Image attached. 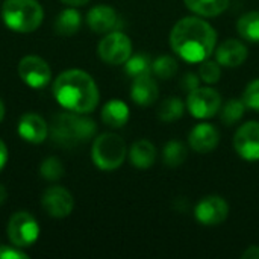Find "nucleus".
Masks as SVG:
<instances>
[{"label":"nucleus","instance_id":"10","mask_svg":"<svg viewBox=\"0 0 259 259\" xmlns=\"http://www.w3.org/2000/svg\"><path fill=\"white\" fill-rule=\"evenodd\" d=\"M234 149L244 161H259V121H247L237 129Z\"/></svg>","mask_w":259,"mask_h":259},{"label":"nucleus","instance_id":"1","mask_svg":"<svg viewBox=\"0 0 259 259\" xmlns=\"http://www.w3.org/2000/svg\"><path fill=\"white\" fill-rule=\"evenodd\" d=\"M217 44L215 29L199 17L181 18L170 32L171 50L188 62H202L211 56Z\"/></svg>","mask_w":259,"mask_h":259},{"label":"nucleus","instance_id":"19","mask_svg":"<svg viewBox=\"0 0 259 259\" xmlns=\"http://www.w3.org/2000/svg\"><path fill=\"white\" fill-rule=\"evenodd\" d=\"M131 164L137 168H150L156 161V147L149 140H138L129 150Z\"/></svg>","mask_w":259,"mask_h":259},{"label":"nucleus","instance_id":"29","mask_svg":"<svg viewBox=\"0 0 259 259\" xmlns=\"http://www.w3.org/2000/svg\"><path fill=\"white\" fill-rule=\"evenodd\" d=\"M199 76L205 83H217L222 76V65L217 61H202V65L199 68Z\"/></svg>","mask_w":259,"mask_h":259},{"label":"nucleus","instance_id":"17","mask_svg":"<svg viewBox=\"0 0 259 259\" xmlns=\"http://www.w3.org/2000/svg\"><path fill=\"white\" fill-rule=\"evenodd\" d=\"M131 97L140 106L153 105L159 97V88H158L156 80L150 77V74L135 77L132 82V88H131Z\"/></svg>","mask_w":259,"mask_h":259},{"label":"nucleus","instance_id":"34","mask_svg":"<svg viewBox=\"0 0 259 259\" xmlns=\"http://www.w3.org/2000/svg\"><path fill=\"white\" fill-rule=\"evenodd\" d=\"M8 149H6V144L0 140V171L5 168L6 162H8Z\"/></svg>","mask_w":259,"mask_h":259},{"label":"nucleus","instance_id":"20","mask_svg":"<svg viewBox=\"0 0 259 259\" xmlns=\"http://www.w3.org/2000/svg\"><path fill=\"white\" fill-rule=\"evenodd\" d=\"M80 24H82L80 12L76 11L73 6H70L58 14L53 23V29L58 35L70 36V35H74L80 29Z\"/></svg>","mask_w":259,"mask_h":259},{"label":"nucleus","instance_id":"30","mask_svg":"<svg viewBox=\"0 0 259 259\" xmlns=\"http://www.w3.org/2000/svg\"><path fill=\"white\" fill-rule=\"evenodd\" d=\"M243 100L247 108H250L253 111H259V79L252 80L246 87V90L243 93Z\"/></svg>","mask_w":259,"mask_h":259},{"label":"nucleus","instance_id":"8","mask_svg":"<svg viewBox=\"0 0 259 259\" xmlns=\"http://www.w3.org/2000/svg\"><path fill=\"white\" fill-rule=\"evenodd\" d=\"M97 52L103 62L109 65H120V64H124L131 58L132 42L126 33L112 30V32H108V35L99 42Z\"/></svg>","mask_w":259,"mask_h":259},{"label":"nucleus","instance_id":"26","mask_svg":"<svg viewBox=\"0 0 259 259\" xmlns=\"http://www.w3.org/2000/svg\"><path fill=\"white\" fill-rule=\"evenodd\" d=\"M184 112H185V103L179 97H168L161 103L158 109V117L159 120L170 123L179 120L184 115Z\"/></svg>","mask_w":259,"mask_h":259},{"label":"nucleus","instance_id":"4","mask_svg":"<svg viewBox=\"0 0 259 259\" xmlns=\"http://www.w3.org/2000/svg\"><path fill=\"white\" fill-rule=\"evenodd\" d=\"M2 18L11 30L30 33L41 26L44 11L36 0H6L2 8Z\"/></svg>","mask_w":259,"mask_h":259},{"label":"nucleus","instance_id":"6","mask_svg":"<svg viewBox=\"0 0 259 259\" xmlns=\"http://www.w3.org/2000/svg\"><path fill=\"white\" fill-rule=\"evenodd\" d=\"M6 232L12 246L26 249V247H30L38 240L39 226H38L36 219L32 214L26 211H18L9 219Z\"/></svg>","mask_w":259,"mask_h":259},{"label":"nucleus","instance_id":"28","mask_svg":"<svg viewBox=\"0 0 259 259\" xmlns=\"http://www.w3.org/2000/svg\"><path fill=\"white\" fill-rule=\"evenodd\" d=\"M39 173H41V178L42 179L50 181V182H55V181H59L64 176L65 168H64V165H62V162H61L59 158L49 156V158H46L41 162Z\"/></svg>","mask_w":259,"mask_h":259},{"label":"nucleus","instance_id":"15","mask_svg":"<svg viewBox=\"0 0 259 259\" xmlns=\"http://www.w3.org/2000/svg\"><path fill=\"white\" fill-rule=\"evenodd\" d=\"M247 56H249V52L244 42L234 39V38L226 39L215 50V61L222 67H226V68H235V67L243 65Z\"/></svg>","mask_w":259,"mask_h":259},{"label":"nucleus","instance_id":"32","mask_svg":"<svg viewBox=\"0 0 259 259\" xmlns=\"http://www.w3.org/2000/svg\"><path fill=\"white\" fill-rule=\"evenodd\" d=\"M29 255L23 252V249L14 246H0V259H27Z\"/></svg>","mask_w":259,"mask_h":259},{"label":"nucleus","instance_id":"7","mask_svg":"<svg viewBox=\"0 0 259 259\" xmlns=\"http://www.w3.org/2000/svg\"><path fill=\"white\" fill-rule=\"evenodd\" d=\"M222 105V96L209 87H199L187 96V109L194 118H211L220 112Z\"/></svg>","mask_w":259,"mask_h":259},{"label":"nucleus","instance_id":"3","mask_svg":"<svg viewBox=\"0 0 259 259\" xmlns=\"http://www.w3.org/2000/svg\"><path fill=\"white\" fill-rule=\"evenodd\" d=\"M97 132L96 121L85 114L67 111L58 112L49 123V134L56 146L73 149L88 143Z\"/></svg>","mask_w":259,"mask_h":259},{"label":"nucleus","instance_id":"2","mask_svg":"<svg viewBox=\"0 0 259 259\" xmlns=\"http://www.w3.org/2000/svg\"><path fill=\"white\" fill-rule=\"evenodd\" d=\"M53 96L67 111L90 114L99 105V88L96 80L83 70H65L53 82Z\"/></svg>","mask_w":259,"mask_h":259},{"label":"nucleus","instance_id":"14","mask_svg":"<svg viewBox=\"0 0 259 259\" xmlns=\"http://www.w3.org/2000/svg\"><path fill=\"white\" fill-rule=\"evenodd\" d=\"M18 135L27 143L41 144L49 135V124L39 114L27 112L18 121Z\"/></svg>","mask_w":259,"mask_h":259},{"label":"nucleus","instance_id":"25","mask_svg":"<svg viewBox=\"0 0 259 259\" xmlns=\"http://www.w3.org/2000/svg\"><path fill=\"white\" fill-rule=\"evenodd\" d=\"M162 155H164L165 165L173 167V168L182 165L188 158V152H187L185 144L181 141H176V140H171L165 144Z\"/></svg>","mask_w":259,"mask_h":259},{"label":"nucleus","instance_id":"22","mask_svg":"<svg viewBox=\"0 0 259 259\" xmlns=\"http://www.w3.org/2000/svg\"><path fill=\"white\" fill-rule=\"evenodd\" d=\"M240 36L249 42H259V11H250L240 17L237 23Z\"/></svg>","mask_w":259,"mask_h":259},{"label":"nucleus","instance_id":"24","mask_svg":"<svg viewBox=\"0 0 259 259\" xmlns=\"http://www.w3.org/2000/svg\"><path fill=\"white\" fill-rule=\"evenodd\" d=\"M124 64H126L124 65V71L132 79L141 77V76H147V74L152 73V61L144 53H138V55H134V56L131 55V58Z\"/></svg>","mask_w":259,"mask_h":259},{"label":"nucleus","instance_id":"36","mask_svg":"<svg viewBox=\"0 0 259 259\" xmlns=\"http://www.w3.org/2000/svg\"><path fill=\"white\" fill-rule=\"evenodd\" d=\"M6 197H8V191H6V188L0 184V205H2V203H5Z\"/></svg>","mask_w":259,"mask_h":259},{"label":"nucleus","instance_id":"12","mask_svg":"<svg viewBox=\"0 0 259 259\" xmlns=\"http://www.w3.org/2000/svg\"><path fill=\"white\" fill-rule=\"evenodd\" d=\"M41 206L50 217L64 219L73 212L74 199L68 190H65L64 187L55 185L44 191L41 197Z\"/></svg>","mask_w":259,"mask_h":259},{"label":"nucleus","instance_id":"31","mask_svg":"<svg viewBox=\"0 0 259 259\" xmlns=\"http://www.w3.org/2000/svg\"><path fill=\"white\" fill-rule=\"evenodd\" d=\"M200 76L196 74V73H185L184 77L181 79V88L185 91V93H191L193 90L199 88L200 87Z\"/></svg>","mask_w":259,"mask_h":259},{"label":"nucleus","instance_id":"35","mask_svg":"<svg viewBox=\"0 0 259 259\" xmlns=\"http://www.w3.org/2000/svg\"><path fill=\"white\" fill-rule=\"evenodd\" d=\"M61 2L65 3V5H68V6L76 8V6H83V5H87L90 0H61Z\"/></svg>","mask_w":259,"mask_h":259},{"label":"nucleus","instance_id":"11","mask_svg":"<svg viewBox=\"0 0 259 259\" xmlns=\"http://www.w3.org/2000/svg\"><path fill=\"white\" fill-rule=\"evenodd\" d=\"M228 215L229 205L220 196H206L194 208V217L203 226H219Z\"/></svg>","mask_w":259,"mask_h":259},{"label":"nucleus","instance_id":"33","mask_svg":"<svg viewBox=\"0 0 259 259\" xmlns=\"http://www.w3.org/2000/svg\"><path fill=\"white\" fill-rule=\"evenodd\" d=\"M243 259H259V246H250L249 249L244 250L241 255Z\"/></svg>","mask_w":259,"mask_h":259},{"label":"nucleus","instance_id":"5","mask_svg":"<svg viewBox=\"0 0 259 259\" xmlns=\"http://www.w3.org/2000/svg\"><path fill=\"white\" fill-rule=\"evenodd\" d=\"M127 155V147L124 140L112 132L99 135L91 149V158L96 167L105 171L117 170L121 167Z\"/></svg>","mask_w":259,"mask_h":259},{"label":"nucleus","instance_id":"16","mask_svg":"<svg viewBox=\"0 0 259 259\" xmlns=\"http://www.w3.org/2000/svg\"><path fill=\"white\" fill-rule=\"evenodd\" d=\"M87 24L96 33H108L118 27V15L108 5H97L87 14Z\"/></svg>","mask_w":259,"mask_h":259},{"label":"nucleus","instance_id":"9","mask_svg":"<svg viewBox=\"0 0 259 259\" xmlns=\"http://www.w3.org/2000/svg\"><path fill=\"white\" fill-rule=\"evenodd\" d=\"M18 74L27 87L39 90L47 87V83L50 82L52 70L42 58L27 55L18 64Z\"/></svg>","mask_w":259,"mask_h":259},{"label":"nucleus","instance_id":"21","mask_svg":"<svg viewBox=\"0 0 259 259\" xmlns=\"http://www.w3.org/2000/svg\"><path fill=\"white\" fill-rule=\"evenodd\" d=\"M231 0H184L187 8L202 17H217L225 12Z\"/></svg>","mask_w":259,"mask_h":259},{"label":"nucleus","instance_id":"18","mask_svg":"<svg viewBox=\"0 0 259 259\" xmlns=\"http://www.w3.org/2000/svg\"><path fill=\"white\" fill-rule=\"evenodd\" d=\"M102 121L114 129L123 127L129 121V106L120 99L106 102L102 108Z\"/></svg>","mask_w":259,"mask_h":259},{"label":"nucleus","instance_id":"37","mask_svg":"<svg viewBox=\"0 0 259 259\" xmlns=\"http://www.w3.org/2000/svg\"><path fill=\"white\" fill-rule=\"evenodd\" d=\"M3 117H5V105H3V102L0 100V121L3 120Z\"/></svg>","mask_w":259,"mask_h":259},{"label":"nucleus","instance_id":"27","mask_svg":"<svg viewBox=\"0 0 259 259\" xmlns=\"http://www.w3.org/2000/svg\"><path fill=\"white\" fill-rule=\"evenodd\" d=\"M178 61L170 56V55H164L156 58L152 62V71L155 76H158L162 80H168L171 79L176 73H178Z\"/></svg>","mask_w":259,"mask_h":259},{"label":"nucleus","instance_id":"23","mask_svg":"<svg viewBox=\"0 0 259 259\" xmlns=\"http://www.w3.org/2000/svg\"><path fill=\"white\" fill-rule=\"evenodd\" d=\"M246 103L243 99H229L225 105H222V109H220V120L228 124V126H232L235 123H238L243 115H244V111H246Z\"/></svg>","mask_w":259,"mask_h":259},{"label":"nucleus","instance_id":"13","mask_svg":"<svg viewBox=\"0 0 259 259\" xmlns=\"http://www.w3.org/2000/svg\"><path fill=\"white\" fill-rule=\"evenodd\" d=\"M190 147L197 153H211L217 149L220 143V134L219 129L214 124L209 123H200L193 127V131L188 135Z\"/></svg>","mask_w":259,"mask_h":259}]
</instances>
